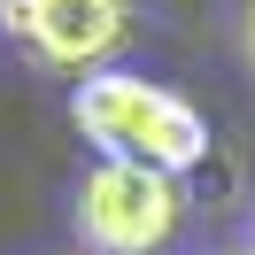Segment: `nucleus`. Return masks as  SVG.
Here are the masks:
<instances>
[{"label": "nucleus", "instance_id": "obj_1", "mask_svg": "<svg viewBox=\"0 0 255 255\" xmlns=\"http://www.w3.org/2000/svg\"><path fill=\"white\" fill-rule=\"evenodd\" d=\"M70 124L101 147L109 162H147V170H193L209 155V124L193 101H178L170 85H147L131 70H93L70 93Z\"/></svg>", "mask_w": 255, "mask_h": 255}, {"label": "nucleus", "instance_id": "obj_2", "mask_svg": "<svg viewBox=\"0 0 255 255\" xmlns=\"http://www.w3.org/2000/svg\"><path fill=\"white\" fill-rule=\"evenodd\" d=\"M186 217V193L170 170H147V162H109L101 155L78 186V232L101 255H155L162 240Z\"/></svg>", "mask_w": 255, "mask_h": 255}, {"label": "nucleus", "instance_id": "obj_3", "mask_svg": "<svg viewBox=\"0 0 255 255\" xmlns=\"http://www.w3.org/2000/svg\"><path fill=\"white\" fill-rule=\"evenodd\" d=\"M0 31L39 70H93L131 31V0H0Z\"/></svg>", "mask_w": 255, "mask_h": 255}, {"label": "nucleus", "instance_id": "obj_4", "mask_svg": "<svg viewBox=\"0 0 255 255\" xmlns=\"http://www.w3.org/2000/svg\"><path fill=\"white\" fill-rule=\"evenodd\" d=\"M248 62H255V0H248Z\"/></svg>", "mask_w": 255, "mask_h": 255}, {"label": "nucleus", "instance_id": "obj_5", "mask_svg": "<svg viewBox=\"0 0 255 255\" xmlns=\"http://www.w3.org/2000/svg\"><path fill=\"white\" fill-rule=\"evenodd\" d=\"M248 255H255V248H248Z\"/></svg>", "mask_w": 255, "mask_h": 255}]
</instances>
